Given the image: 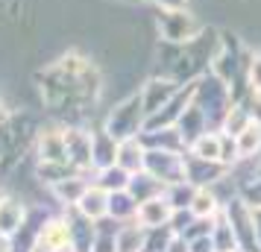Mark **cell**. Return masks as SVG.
Wrapping results in <instances>:
<instances>
[{
    "label": "cell",
    "instance_id": "obj_1",
    "mask_svg": "<svg viewBox=\"0 0 261 252\" xmlns=\"http://www.w3.org/2000/svg\"><path fill=\"white\" fill-rule=\"evenodd\" d=\"M144 126H147V111H144L141 94H132L126 100H120L118 106L106 115V129L115 141H126V138H141Z\"/></svg>",
    "mask_w": 261,
    "mask_h": 252
},
{
    "label": "cell",
    "instance_id": "obj_2",
    "mask_svg": "<svg viewBox=\"0 0 261 252\" xmlns=\"http://www.w3.org/2000/svg\"><path fill=\"white\" fill-rule=\"evenodd\" d=\"M205 26L188 9H159V36L165 44H188Z\"/></svg>",
    "mask_w": 261,
    "mask_h": 252
},
{
    "label": "cell",
    "instance_id": "obj_3",
    "mask_svg": "<svg viewBox=\"0 0 261 252\" xmlns=\"http://www.w3.org/2000/svg\"><path fill=\"white\" fill-rule=\"evenodd\" d=\"M144 170L153 173L165 188L173 185V182L188 179V167H185V153L182 150H155V147H147Z\"/></svg>",
    "mask_w": 261,
    "mask_h": 252
},
{
    "label": "cell",
    "instance_id": "obj_4",
    "mask_svg": "<svg viewBox=\"0 0 261 252\" xmlns=\"http://www.w3.org/2000/svg\"><path fill=\"white\" fill-rule=\"evenodd\" d=\"M226 217H229V223L235 229V238L241 243V252H261L258 249V238H255V223H252V208L249 203L238 193L235 200H229L223 205Z\"/></svg>",
    "mask_w": 261,
    "mask_h": 252
},
{
    "label": "cell",
    "instance_id": "obj_5",
    "mask_svg": "<svg viewBox=\"0 0 261 252\" xmlns=\"http://www.w3.org/2000/svg\"><path fill=\"white\" fill-rule=\"evenodd\" d=\"M182 88V85L176 82V79H170V76H162V73H155V76H150L147 82L141 85V103H144V111H147V118L150 115H155L162 106H167L173 97H176V91Z\"/></svg>",
    "mask_w": 261,
    "mask_h": 252
},
{
    "label": "cell",
    "instance_id": "obj_6",
    "mask_svg": "<svg viewBox=\"0 0 261 252\" xmlns=\"http://www.w3.org/2000/svg\"><path fill=\"white\" fill-rule=\"evenodd\" d=\"M33 249H41V252H73L71 249V226H68V217L44 220V223L38 226L36 246H33Z\"/></svg>",
    "mask_w": 261,
    "mask_h": 252
},
{
    "label": "cell",
    "instance_id": "obj_7",
    "mask_svg": "<svg viewBox=\"0 0 261 252\" xmlns=\"http://www.w3.org/2000/svg\"><path fill=\"white\" fill-rule=\"evenodd\" d=\"M65 147H68V161H71L80 173L94 170V156H91V132H88V129H80V126L65 129Z\"/></svg>",
    "mask_w": 261,
    "mask_h": 252
},
{
    "label": "cell",
    "instance_id": "obj_8",
    "mask_svg": "<svg viewBox=\"0 0 261 252\" xmlns=\"http://www.w3.org/2000/svg\"><path fill=\"white\" fill-rule=\"evenodd\" d=\"M173 205H170V200H167L165 193H159V197H153V200H144L141 205H138V223H141L147 232H153V229H165L170 226V220H173Z\"/></svg>",
    "mask_w": 261,
    "mask_h": 252
},
{
    "label": "cell",
    "instance_id": "obj_9",
    "mask_svg": "<svg viewBox=\"0 0 261 252\" xmlns=\"http://www.w3.org/2000/svg\"><path fill=\"white\" fill-rule=\"evenodd\" d=\"M38 161L71 164L68 161V147H65V129H44V132L38 135Z\"/></svg>",
    "mask_w": 261,
    "mask_h": 252
},
{
    "label": "cell",
    "instance_id": "obj_10",
    "mask_svg": "<svg viewBox=\"0 0 261 252\" xmlns=\"http://www.w3.org/2000/svg\"><path fill=\"white\" fill-rule=\"evenodd\" d=\"M73 208H76L83 217L100 223V220H106V217H109V191H106V188H100L97 182H91V185H88V191L80 197V203L73 205Z\"/></svg>",
    "mask_w": 261,
    "mask_h": 252
},
{
    "label": "cell",
    "instance_id": "obj_11",
    "mask_svg": "<svg viewBox=\"0 0 261 252\" xmlns=\"http://www.w3.org/2000/svg\"><path fill=\"white\" fill-rule=\"evenodd\" d=\"M188 156L223 164V132H220V129H208V132H202L200 138H194L188 144Z\"/></svg>",
    "mask_w": 261,
    "mask_h": 252
},
{
    "label": "cell",
    "instance_id": "obj_12",
    "mask_svg": "<svg viewBox=\"0 0 261 252\" xmlns=\"http://www.w3.org/2000/svg\"><path fill=\"white\" fill-rule=\"evenodd\" d=\"M24 226H27V208L15 197H3L0 200V232L15 238Z\"/></svg>",
    "mask_w": 261,
    "mask_h": 252
},
{
    "label": "cell",
    "instance_id": "obj_13",
    "mask_svg": "<svg viewBox=\"0 0 261 252\" xmlns=\"http://www.w3.org/2000/svg\"><path fill=\"white\" fill-rule=\"evenodd\" d=\"M144 158H147V147H144L141 138L118 141V158H115V164H120L126 173H138V170H144Z\"/></svg>",
    "mask_w": 261,
    "mask_h": 252
},
{
    "label": "cell",
    "instance_id": "obj_14",
    "mask_svg": "<svg viewBox=\"0 0 261 252\" xmlns=\"http://www.w3.org/2000/svg\"><path fill=\"white\" fill-rule=\"evenodd\" d=\"M91 156H94V170H103L115 164L118 158V141L106 129H91Z\"/></svg>",
    "mask_w": 261,
    "mask_h": 252
},
{
    "label": "cell",
    "instance_id": "obj_15",
    "mask_svg": "<svg viewBox=\"0 0 261 252\" xmlns=\"http://www.w3.org/2000/svg\"><path fill=\"white\" fill-rule=\"evenodd\" d=\"M235 147L238 161H249V158L261 156V118H252L247 123V129L235 135Z\"/></svg>",
    "mask_w": 261,
    "mask_h": 252
},
{
    "label": "cell",
    "instance_id": "obj_16",
    "mask_svg": "<svg viewBox=\"0 0 261 252\" xmlns=\"http://www.w3.org/2000/svg\"><path fill=\"white\" fill-rule=\"evenodd\" d=\"M223 200L214 188H197L194 200H191V214L200 217V220H214V217L223 211Z\"/></svg>",
    "mask_w": 261,
    "mask_h": 252
},
{
    "label": "cell",
    "instance_id": "obj_17",
    "mask_svg": "<svg viewBox=\"0 0 261 252\" xmlns=\"http://www.w3.org/2000/svg\"><path fill=\"white\" fill-rule=\"evenodd\" d=\"M91 182H94V179H88V173H73V176L56 182V185H50V188H53V193H56L68 208H73V205L80 203V197L88 191V185H91Z\"/></svg>",
    "mask_w": 261,
    "mask_h": 252
},
{
    "label": "cell",
    "instance_id": "obj_18",
    "mask_svg": "<svg viewBox=\"0 0 261 252\" xmlns=\"http://www.w3.org/2000/svg\"><path fill=\"white\" fill-rule=\"evenodd\" d=\"M176 129L182 132V138H185V144H191L194 138H200L202 132H208V120H205V115H202V108L191 100V106L185 108V115L179 118Z\"/></svg>",
    "mask_w": 261,
    "mask_h": 252
},
{
    "label": "cell",
    "instance_id": "obj_19",
    "mask_svg": "<svg viewBox=\"0 0 261 252\" xmlns=\"http://www.w3.org/2000/svg\"><path fill=\"white\" fill-rule=\"evenodd\" d=\"M109 217L115 223H132L138 217V200L129 191H115L109 193Z\"/></svg>",
    "mask_w": 261,
    "mask_h": 252
},
{
    "label": "cell",
    "instance_id": "obj_20",
    "mask_svg": "<svg viewBox=\"0 0 261 252\" xmlns=\"http://www.w3.org/2000/svg\"><path fill=\"white\" fill-rule=\"evenodd\" d=\"M126 191L138 200V205L144 203V200H153V197H159V193H165V185L155 179L153 173H147V170H138V173H132L129 176V185H126Z\"/></svg>",
    "mask_w": 261,
    "mask_h": 252
},
{
    "label": "cell",
    "instance_id": "obj_21",
    "mask_svg": "<svg viewBox=\"0 0 261 252\" xmlns=\"http://www.w3.org/2000/svg\"><path fill=\"white\" fill-rule=\"evenodd\" d=\"M147 229L132 220V223H120L118 229V252H144L147 249Z\"/></svg>",
    "mask_w": 261,
    "mask_h": 252
},
{
    "label": "cell",
    "instance_id": "obj_22",
    "mask_svg": "<svg viewBox=\"0 0 261 252\" xmlns=\"http://www.w3.org/2000/svg\"><path fill=\"white\" fill-rule=\"evenodd\" d=\"M212 240H214V249L217 252H241V243L235 238V229L229 223L226 211L214 217V226H212Z\"/></svg>",
    "mask_w": 261,
    "mask_h": 252
},
{
    "label": "cell",
    "instance_id": "obj_23",
    "mask_svg": "<svg viewBox=\"0 0 261 252\" xmlns=\"http://www.w3.org/2000/svg\"><path fill=\"white\" fill-rule=\"evenodd\" d=\"M252 118H255V115H252V108H249L247 103L235 100V103L229 106V111H226L220 132H226V135H232V138H235L238 132H244V129H247V123H249Z\"/></svg>",
    "mask_w": 261,
    "mask_h": 252
},
{
    "label": "cell",
    "instance_id": "obj_24",
    "mask_svg": "<svg viewBox=\"0 0 261 252\" xmlns=\"http://www.w3.org/2000/svg\"><path fill=\"white\" fill-rule=\"evenodd\" d=\"M94 173H97L94 182L100 185V188H106L109 193H115V191H126V185H129V176H132V173H126V170L120 167V164H109V167L94 170Z\"/></svg>",
    "mask_w": 261,
    "mask_h": 252
},
{
    "label": "cell",
    "instance_id": "obj_25",
    "mask_svg": "<svg viewBox=\"0 0 261 252\" xmlns=\"http://www.w3.org/2000/svg\"><path fill=\"white\" fill-rule=\"evenodd\" d=\"M194 193H197V185H194V182H188V179L173 182V185H167V188H165V197L170 200V205H173L176 211H185V208H191Z\"/></svg>",
    "mask_w": 261,
    "mask_h": 252
},
{
    "label": "cell",
    "instance_id": "obj_26",
    "mask_svg": "<svg viewBox=\"0 0 261 252\" xmlns=\"http://www.w3.org/2000/svg\"><path fill=\"white\" fill-rule=\"evenodd\" d=\"M247 85H249V94L261 97V47L247 62Z\"/></svg>",
    "mask_w": 261,
    "mask_h": 252
},
{
    "label": "cell",
    "instance_id": "obj_27",
    "mask_svg": "<svg viewBox=\"0 0 261 252\" xmlns=\"http://www.w3.org/2000/svg\"><path fill=\"white\" fill-rule=\"evenodd\" d=\"M241 197H244L249 205H261V176H252V179L241 188Z\"/></svg>",
    "mask_w": 261,
    "mask_h": 252
},
{
    "label": "cell",
    "instance_id": "obj_28",
    "mask_svg": "<svg viewBox=\"0 0 261 252\" xmlns=\"http://www.w3.org/2000/svg\"><path fill=\"white\" fill-rule=\"evenodd\" d=\"M191 243V252H217L214 249V240H212V235H202V238H194V240H188Z\"/></svg>",
    "mask_w": 261,
    "mask_h": 252
},
{
    "label": "cell",
    "instance_id": "obj_29",
    "mask_svg": "<svg viewBox=\"0 0 261 252\" xmlns=\"http://www.w3.org/2000/svg\"><path fill=\"white\" fill-rule=\"evenodd\" d=\"M165 252H191V243H188L185 238H182V235H173Z\"/></svg>",
    "mask_w": 261,
    "mask_h": 252
},
{
    "label": "cell",
    "instance_id": "obj_30",
    "mask_svg": "<svg viewBox=\"0 0 261 252\" xmlns=\"http://www.w3.org/2000/svg\"><path fill=\"white\" fill-rule=\"evenodd\" d=\"M155 9H188V0H150Z\"/></svg>",
    "mask_w": 261,
    "mask_h": 252
},
{
    "label": "cell",
    "instance_id": "obj_31",
    "mask_svg": "<svg viewBox=\"0 0 261 252\" xmlns=\"http://www.w3.org/2000/svg\"><path fill=\"white\" fill-rule=\"evenodd\" d=\"M252 208V223H255V238H258V249H261V205H249Z\"/></svg>",
    "mask_w": 261,
    "mask_h": 252
},
{
    "label": "cell",
    "instance_id": "obj_32",
    "mask_svg": "<svg viewBox=\"0 0 261 252\" xmlns=\"http://www.w3.org/2000/svg\"><path fill=\"white\" fill-rule=\"evenodd\" d=\"M12 249H15V246H12V238L0 232V252H12Z\"/></svg>",
    "mask_w": 261,
    "mask_h": 252
},
{
    "label": "cell",
    "instance_id": "obj_33",
    "mask_svg": "<svg viewBox=\"0 0 261 252\" xmlns=\"http://www.w3.org/2000/svg\"><path fill=\"white\" fill-rule=\"evenodd\" d=\"M6 120H9V108L3 106V100H0V126H3Z\"/></svg>",
    "mask_w": 261,
    "mask_h": 252
},
{
    "label": "cell",
    "instance_id": "obj_34",
    "mask_svg": "<svg viewBox=\"0 0 261 252\" xmlns=\"http://www.w3.org/2000/svg\"><path fill=\"white\" fill-rule=\"evenodd\" d=\"M255 176H261V156H258V167H255Z\"/></svg>",
    "mask_w": 261,
    "mask_h": 252
}]
</instances>
